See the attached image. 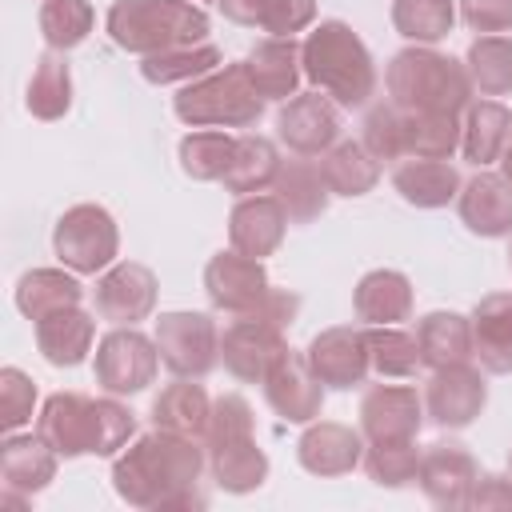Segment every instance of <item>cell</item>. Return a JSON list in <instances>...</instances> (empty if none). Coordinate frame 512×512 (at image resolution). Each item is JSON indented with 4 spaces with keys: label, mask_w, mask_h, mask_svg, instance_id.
I'll return each mask as SVG.
<instances>
[{
    "label": "cell",
    "mask_w": 512,
    "mask_h": 512,
    "mask_svg": "<svg viewBox=\"0 0 512 512\" xmlns=\"http://www.w3.org/2000/svg\"><path fill=\"white\" fill-rule=\"evenodd\" d=\"M456 24L452 0H392V28L412 44H440Z\"/></svg>",
    "instance_id": "obj_39"
},
{
    "label": "cell",
    "mask_w": 512,
    "mask_h": 512,
    "mask_svg": "<svg viewBox=\"0 0 512 512\" xmlns=\"http://www.w3.org/2000/svg\"><path fill=\"white\" fill-rule=\"evenodd\" d=\"M104 28L116 48L152 56L180 44H204L208 12L188 0H116L104 16Z\"/></svg>",
    "instance_id": "obj_5"
},
{
    "label": "cell",
    "mask_w": 512,
    "mask_h": 512,
    "mask_svg": "<svg viewBox=\"0 0 512 512\" xmlns=\"http://www.w3.org/2000/svg\"><path fill=\"white\" fill-rule=\"evenodd\" d=\"M296 460L312 476H344L364 460V432L336 420H312L296 440Z\"/></svg>",
    "instance_id": "obj_20"
},
{
    "label": "cell",
    "mask_w": 512,
    "mask_h": 512,
    "mask_svg": "<svg viewBox=\"0 0 512 512\" xmlns=\"http://www.w3.org/2000/svg\"><path fill=\"white\" fill-rule=\"evenodd\" d=\"M508 480H512V452H508Z\"/></svg>",
    "instance_id": "obj_52"
},
{
    "label": "cell",
    "mask_w": 512,
    "mask_h": 512,
    "mask_svg": "<svg viewBox=\"0 0 512 512\" xmlns=\"http://www.w3.org/2000/svg\"><path fill=\"white\" fill-rule=\"evenodd\" d=\"M208 420H212V400L200 384H192V376H176V384L160 388V396L152 400V424L176 436H208Z\"/></svg>",
    "instance_id": "obj_29"
},
{
    "label": "cell",
    "mask_w": 512,
    "mask_h": 512,
    "mask_svg": "<svg viewBox=\"0 0 512 512\" xmlns=\"http://www.w3.org/2000/svg\"><path fill=\"white\" fill-rule=\"evenodd\" d=\"M288 348L284 340V328L276 324H264L256 316H236L224 336H220V356H224V368L244 380V384H260L264 372L272 368V360Z\"/></svg>",
    "instance_id": "obj_18"
},
{
    "label": "cell",
    "mask_w": 512,
    "mask_h": 512,
    "mask_svg": "<svg viewBox=\"0 0 512 512\" xmlns=\"http://www.w3.org/2000/svg\"><path fill=\"white\" fill-rule=\"evenodd\" d=\"M56 448L36 432V436H20V432H8L4 444H0V480L4 488L12 492H24V496H36L52 484L56 476Z\"/></svg>",
    "instance_id": "obj_24"
},
{
    "label": "cell",
    "mask_w": 512,
    "mask_h": 512,
    "mask_svg": "<svg viewBox=\"0 0 512 512\" xmlns=\"http://www.w3.org/2000/svg\"><path fill=\"white\" fill-rule=\"evenodd\" d=\"M24 104H28V112L36 120H60L72 108V72H68L60 52H44L36 60Z\"/></svg>",
    "instance_id": "obj_38"
},
{
    "label": "cell",
    "mask_w": 512,
    "mask_h": 512,
    "mask_svg": "<svg viewBox=\"0 0 512 512\" xmlns=\"http://www.w3.org/2000/svg\"><path fill=\"white\" fill-rule=\"evenodd\" d=\"M368 332V352H372V368L388 380H408L420 368V344L416 332H404L396 324H364Z\"/></svg>",
    "instance_id": "obj_41"
},
{
    "label": "cell",
    "mask_w": 512,
    "mask_h": 512,
    "mask_svg": "<svg viewBox=\"0 0 512 512\" xmlns=\"http://www.w3.org/2000/svg\"><path fill=\"white\" fill-rule=\"evenodd\" d=\"M224 16L272 36H296L316 20V0H220Z\"/></svg>",
    "instance_id": "obj_36"
},
{
    "label": "cell",
    "mask_w": 512,
    "mask_h": 512,
    "mask_svg": "<svg viewBox=\"0 0 512 512\" xmlns=\"http://www.w3.org/2000/svg\"><path fill=\"white\" fill-rule=\"evenodd\" d=\"M272 196L284 204V212H288L292 224H308V220L324 216L332 188H328L320 164H312L308 156H296V160H284L280 164L276 184H272Z\"/></svg>",
    "instance_id": "obj_28"
},
{
    "label": "cell",
    "mask_w": 512,
    "mask_h": 512,
    "mask_svg": "<svg viewBox=\"0 0 512 512\" xmlns=\"http://www.w3.org/2000/svg\"><path fill=\"white\" fill-rule=\"evenodd\" d=\"M288 232V212L276 196H240L228 216V240L244 256H272Z\"/></svg>",
    "instance_id": "obj_21"
},
{
    "label": "cell",
    "mask_w": 512,
    "mask_h": 512,
    "mask_svg": "<svg viewBox=\"0 0 512 512\" xmlns=\"http://www.w3.org/2000/svg\"><path fill=\"white\" fill-rule=\"evenodd\" d=\"M364 468L380 488H404L420 472V448L416 440H372L364 448Z\"/></svg>",
    "instance_id": "obj_45"
},
{
    "label": "cell",
    "mask_w": 512,
    "mask_h": 512,
    "mask_svg": "<svg viewBox=\"0 0 512 512\" xmlns=\"http://www.w3.org/2000/svg\"><path fill=\"white\" fill-rule=\"evenodd\" d=\"M468 508L476 512H512V480L508 476H480L472 488Z\"/></svg>",
    "instance_id": "obj_49"
},
{
    "label": "cell",
    "mask_w": 512,
    "mask_h": 512,
    "mask_svg": "<svg viewBox=\"0 0 512 512\" xmlns=\"http://www.w3.org/2000/svg\"><path fill=\"white\" fill-rule=\"evenodd\" d=\"M424 400L408 384H376L360 400V432L364 440H416Z\"/></svg>",
    "instance_id": "obj_19"
},
{
    "label": "cell",
    "mask_w": 512,
    "mask_h": 512,
    "mask_svg": "<svg viewBox=\"0 0 512 512\" xmlns=\"http://www.w3.org/2000/svg\"><path fill=\"white\" fill-rule=\"evenodd\" d=\"M280 152L268 136H236V148H232V164L224 172V188L232 196H256L264 188L276 184V172H280Z\"/></svg>",
    "instance_id": "obj_34"
},
{
    "label": "cell",
    "mask_w": 512,
    "mask_h": 512,
    "mask_svg": "<svg viewBox=\"0 0 512 512\" xmlns=\"http://www.w3.org/2000/svg\"><path fill=\"white\" fill-rule=\"evenodd\" d=\"M36 432L56 448V456H116L128 448L136 432V416L104 396L92 400L84 392H52L36 416Z\"/></svg>",
    "instance_id": "obj_2"
},
{
    "label": "cell",
    "mask_w": 512,
    "mask_h": 512,
    "mask_svg": "<svg viewBox=\"0 0 512 512\" xmlns=\"http://www.w3.org/2000/svg\"><path fill=\"white\" fill-rule=\"evenodd\" d=\"M352 308L364 324H400L412 316V280L396 268H372L360 276Z\"/></svg>",
    "instance_id": "obj_27"
},
{
    "label": "cell",
    "mask_w": 512,
    "mask_h": 512,
    "mask_svg": "<svg viewBox=\"0 0 512 512\" xmlns=\"http://www.w3.org/2000/svg\"><path fill=\"white\" fill-rule=\"evenodd\" d=\"M500 176L512 184V132H508V144H504V152H500Z\"/></svg>",
    "instance_id": "obj_51"
},
{
    "label": "cell",
    "mask_w": 512,
    "mask_h": 512,
    "mask_svg": "<svg viewBox=\"0 0 512 512\" xmlns=\"http://www.w3.org/2000/svg\"><path fill=\"white\" fill-rule=\"evenodd\" d=\"M296 312H300V296L280 292V288H268V296H264L252 312H244V316H256V320L276 324V328H288V324L296 320Z\"/></svg>",
    "instance_id": "obj_50"
},
{
    "label": "cell",
    "mask_w": 512,
    "mask_h": 512,
    "mask_svg": "<svg viewBox=\"0 0 512 512\" xmlns=\"http://www.w3.org/2000/svg\"><path fill=\"white\" fill-rule=\"evenodd\" d=\"M244 68H248V76L264 100H292L300 88V76H304L300 44L292 36H268L248 52Z\"/></svg>",
    "instance_id": "obj_26"
},
{
    "label": "cell",
    "mask_w": 512,
    "mask_h": 512,
    "mask_svg": "<svg viewBox=\"0 0 512 512\" xmlns=\"http://www.w3.org/2000/svg\"><path fill=\"white\" fill-rule=\"evenodd\" d=\"M156 308V272L136 260H116L96 280V312L108 324H140Z\"/></svg>",
    "instance_id": "obj_16"
},
{
    "label": "cell",
    "mask_w": 512,
    "mask_h": 512,
    "mask_svg": "<svg viewBox=\"0 0 512 512\" xmlns=\"http://www.w3.org/2000/svg\"><path fill=\"white\" fill-rule=\"evenodd\" d=\"M472 356L492 376H512V292L480 296L472 308Z\"/></svg>",
    "instance_id": "obj_22"
},
{
    "label": "cell",
    "mask_w": 512,
    "mask_h": 512,
    "mask_svg": "<svg viewBox=\"0 0 512 512\" xmlns=\"http://www.w3.org/2000/svg\"><path fill=\"white\" fill-rule=\"evenodd\" d=\"M508 268H512V248H508Z\"/></svg>",
    "instance_id": "obj_53"
},
{
    "label": "cell",
    "mask_w": 512,
    "mask_h": 512,
    "mask_svg": "<svg viewBox=\"0 0 512 512\" xmlns=\"http://www.w3.org/2000/svg\"><path fill=\"white\" fill-rule=\"evenodd\" d=\"M96 340V320L76 304V308H60L44 320H36V348L52 368H76L88 360Z\"/></svg>",
    "instance_id": "obj_25"
},
{
    "label": "cell",
    "mask_w": 512,
    "mask_h": 512,
    "mask_svg": "<svg viewBox=\"0 0 512 512\" xmlns=\"http://www.w3.org/2000/svg\"><path fill=\"white\" fill-rule=\"evenodd\" d=\"M276 136L296 156H324L340 140L336 100H328L324 92H296L276 116Z\"/></svg>",
    "instance_id": "obj_13"
},
{
    "label": "cell",
    "mask_w": 512,
    "mask_h": 512,
    "mask_svg": "<svg viewBox=\"0 0 512 512\" xmlns=\"http://www.w3.org/2000/svg\"><path fill=\"white\" fill-rule=\"evenodd\" d=\"M96 12L88 0H44L40 8V36L52 52H68L88 40Z\"/></svg>",
    "instance_id": "obj_44"
},
{
    "label": "cell",
    "mask_w": 512,
    "mask_h": 512,
    "mask_svg": "<svg viewBox=\"0 0 512 512\" xmlns=\"http://www.w3.org/2000/svg\"><path fill=\"white\" fill-rule=\"evenodd\" d=\"M32 408H36V384L32 376H24L20 368H0V428L4 432H16L32 420Z\"/></svg>",
    "instance_id": "obj_47"
},
{
    "label": "cell",
    "mask_w": 512,
    "mask_h": 512,
    "mask_svg": "<svg viewBox=\"0 0 512 512\" xmlns=\"http://www.w3.org/2000/svg\"><path fill=\"white\" fill-rule=\"evenodd\" d=\"M512 132V112L500 100H472L464 108V124H460V152L468 164L484 168L492 160H500L504 144Z\"/></svg>",
    "instance_id": "obj_31"
},
{
    "label": "cell",
    "mask_w": 512,
    "mask_h": 512,
    "mask_svg": "<svg viewBox=\"0 0 512 512\" xmlns=\"http://www.w3.org/2000/svg\"><path fill=\"white\" fill-rule=\"evenodd\" d=\"M404 148H408V156L448 160L460 148V116H452V112H404Z\"/></svg>",
    "instance_id": "obj_40"
},
{
    "label": "cell",
    "mask_w": 512,
    "mask_h": 512,
    "mask_svg": "<svg viewBox=\"0 0 512 512\" xmlns=\"http://www.w3.org/2000/svg\"><path fill=\"white\" fill-rule=\"evenodd\" d=\"M320 172L332 188V196H364L380 180V160L360 144V140H336L320 156Z\"/></svg>",
    "instance_id": "obj_35"
},
{
    "label": "cell",
    "mask_w": 512,
    "mask_h": 512,
    "mask_svg": "<svg viewBox=\"0 0 512 512\" xmlns=\"http://www.w3.org/2000/svg\"><path fill=\"white\" fill-rule=\"evenodd\" d=\"M160 348L136 324H116L96 344V384L108 396H136L156 380Z\"/></svg>",
    "instance_id": "obj_10"
},
{
    "label": "cell",
    "mask_w": 512,
    "mask_h": 512,
    "mask_svg": "<svg viewBox=\"0 0 512 512\" xmlns=\"http://www.w3.org/2000/svg\"><path fill=\"white\" fill-rule=\"evenodd\" d=\"M204 440H208V468L216 488L244 496L268 480V456L256 444L252 408L240 392H224L212 400V420Z\"/></svg>",
    "instance_id": "obj_6"
},
{
    "label": "cell",
    "mask_w": 512,
    "mask_h": 512,
    "mask_svg": "<svg viewBox=\"0 0 512 512\" xmlns=\"http://www.w3.org/2000/svg\"><path fill=\"white\" fill-rule=\"evenodd\" d=\"M460 220L468 232L496 240V236H512V184L496 172H476L464 188H460Z\"/></svg>",
    "instance_id": "obj_23"
},
{
    "label": "cell",
    "mask_w": 512,
    "mask_h": 512,
    "mask_svg": "<svg viewBox=\"0 0 512 512\" xmlns=\"http://www.w3.org/2000/svg\"><path fill=\"white\" fill-rule=\"evenodd\" d=\"M484 404H488V384L472 364L436 368L424 388V408L440 428H468L484 412Z\"/></svg>",
    "instance_id": "obj_17"
},
{
    "label": "cell",
    "mask_w": 512,
    "mask_h": 512,
    "mask_svg": "<svg viewBox=\"0 0 512 512\" xmlns=\"http://www.w3.org/2000/svg\"><path fill=\"white\" fill-rule=\"evenodd\" d=\"M204 4H220V0H204Z\"/></svg>",
    "instance_id": "obj_54"
},
{
    "label": "cell",
    "mask_w": 512,
    "mask_h": 512,
    "mask_svg": "<svg viewBox=\"0 0 512 512\" xmlns=\"http://www.w3.org/2000/svg\"><path fill=\"white\" fill-rule=\"evenodd\" d=\"M52 252L76 276H96V272L116 264L120 228H116L108 208H100V204H72L56 220V228H52Z\"/></svg>",
    "instance_id": "obj_8"
},
{
    "label": "cell",
    "mask_w": 512,
    "mask_h": 512,
    "mask_svg": "<svg viewBox=\"0 0 512 512\" xmlns=\"http://www.w3.org/2000/svg\"><path fill=\"white\" fill-rule=\"evenodd\" d=\"M220 48L216 44H180V48H164L140 60V76L148 84H192L208 72L220 68Z\"/></svg>",
    "instance_id": "obj_37"
},
{
    "label": "cell",
    "mask_w": 512,
    "mask_h": 512,
    "mask_svg": "<svg viewBox=\"0 0 512 512\" xmlns=\"http://www.w3.org/2000/svg\"><path fill=\"white\" fill-rule=\"evenodd\" d=\"M172 112L188 128H248L260 120L264 96L256 92L240 60V64H220L216 72L184 84L172 96Z\"/></svg>",
    "instance_id": "obj_7"
},
{
    "label": "cell",
    "mask_w": 512,
    "mask_h": 512,
    "mask_svg": "<svg viewBox=\"0 0 512 512\" xmlns=\"http://www.w3.org/2000/svg\"><path fill=\"white\" fill-rule=\"evenodd\" d=\"M208 456L192 436L152 428L112 460V488L128 508H204L196 492Z\"/></svg>",
    "instance_id": "obj_1"
},
{
    "label": "cell",
    "mask_w": 512,
    "mask_h": 512,
    "mask_svg": "<svg viewBox=\"0 0 512 512\" xmlns=\"http://www.w3.org/2000/svg\"><path fill=\"white\" fill-rule=\"evenodd\" d=\"M420 364L424 368H452L472 360V320L460 312H428L416 324Z\"/></svg>",
    "instance_id": "obj_30"
},
{
    "label": "cell",
    "mask_w": 512,
    "mask_h": 512,
    "mask_svg": "<svg viewBox=\"0 0 512 512\" xmlns=\"http://www.w3.org/2000/svg\"><path fill=\"white\" fill-rule=\"evenodd\" d=\"M260 388H264L268 408L280 420H288V424H312L320 416V408H324V384H320V376L312 372L308 356L304 352H292V348H284L272 360V368L264 372Z\"/></svg>",
    "instance_id": "obj_11"
},
{
    "label": "cell",
    "mask_w": 512,
    "mask_h": 512,
    "mask_svg": "<svg viewBox=\"0 0 512 512\" xmlns=\"http://www.w3.org/2000/svg\"><path fill=\"white\" fill-rule=\"evenodd\" d=\"M464 68L472 76V88L480 96H504L512 92V40L508 36H480L468 44Z\"/></svg>",
    "instance_id": "obj_42"
},
{
    "label": "cell",
    "mask_w": 512,
    "mask_h": 512,
    "mask_svg": "<svg viewBox=\"0 0 512 512\" xmlns=\"http://www.w3.org/2000/svg\"><path fill=\"white\" fill-rule=\"evenodd\" d=\"M268 288H272V280H268L264 260L244 256L236 248L232 252H216L204 264V292H208L212 308H220V312L244 316L268 296Z\"/></svg>",
    "instance_id": "obj_12"
},
{
    "label": "cell",
    "mask_w": 512,
    "mask_h": 512,
    "mask_svg": "<svg viewBox=\"0 0 512 512\" xmlns=\"http://www.w3.org/2000/svg\"><path fill=\"white\" fill-rule=\"evenodd\" d=\"M152 340L160 348V364L172 376L200 380L220 360V332L208 312H160Z\"/></svg>",
    "instance_id": "obj_9"
},
{
    "label": "cell",
    "mask_w": 512,
    "mask_h": 512,
    "mask_svg": "<svg viewBox=\"0 0 512 512\" xmlns=\"http://www.w3.org/2000/svg\"><path fill=\"white\" fill-rule=\"evenodd\" d=\"M304 356H308V364L324 388H356V384H364V376L372 368L368 332L352 328V324H336V328L316 332Z\"/></svg>",
    "instance_id": "obj_14"
},
{
    "label": "cell",
    "mask_w": 512,
    "mask_h": 512,
    "mask_svg": "<svg viewBox=\"0 0 512 512\" xmlns=\"http://www.w3.org/2000/svg\"><path fill=\"white\" fill-rule=\"evenodd\" d=\"M360 144L384 164L408 156V148H404V108H396L392 100L388 104H372L368 116H364V140Z\"/></svg>",
    "instance_id": "obj_46"
},
{
    "label": "cell",
    "mask_w": 512,
    "mask_h": 512,
    "mask_svg": "<svg viewBox=\"0 0 512 512\" xmlns=\"http://www.w3.org/2000/svg\"><path fill=\"white\" fill-rule=\"evenodd\" d=\"M232 148H236V136L228 132H216V128L188 132L180 140V168L192 180H224L232 164Z\"/></svg>",
    "instance_id": "obj_43"
},
{
    "label": "cell",
    "mask_w": 512,
    "mask_h": 512,
    "mask_svg": "<svg viewBox=\"0 0 512 512\" xmlns=\"http://www.w3.org/2000/svg\"><path fill=\"white\" fill-rule=\"evenodd\" d=\"M392 188L416 204V208H444L448 200L460 196V172L448 164V160H424V156H412L404 164H396L392 172Z\"/></svg>",
    "instance_id": "obj_32"
},
{
    "label": "cell",
    "mask_w": 512,
    "mask_h": 512,
    "mask_svg": "<svg viewBox=\"0 0 512 512\" xmlns=\"http://www.w3.org/2000/svg\"><path fill=\"white\" fill-rule=\"evenodd\" d=\"M388 96L396 108L404 112H452L460 116L472 104V76L460 60L428 48V44H412L404 52L392 56L388 72H384Z\"/></svg>",
    "instance_id": "obj_4"
},
{
    "label": "cell",
    "mask_w": 512,
    "mask_h": 512,
    "mask_svg": "<svg viewBox=\"0 0 512 512\" xmlns=\"http://www.w3.org/2000/svg\"><path fill=\"white\" fill-rule=\"evenodd\" d=\"M300 68L316 92L340 108H364L376 96V64L344 20H320L300 44Z\"/></svg>",
    "instance_id": "obj_3"
},
{
    "label": "cell",
    "mask_w": 512,
    "mask_h": 512,
    "mask_svg": "<svg viewBox=\"0 0 512 512\" xmlns=\"http://www.w3.org/2000/svg\"><path fill=\"white\" fill-rule=\"evenodd\" d=\"M80 300H84V288H80L72 268L68 272L64 268H32L16 284V308L32 324L52 316V312H60V308H76Z\"/></svg>",
    "instance_id": "obj_33"
},
{
    "label": "cell",
    "mask_w": 512,
    "mask_h": 512,
    "mask_svg": "<svg viewBox=\"0 0 512 512\" xmlns=\"http://www.w3.org/2000/svg\"><path fill=\"white\" fill-rule=\"evenodd\" d=\"M460 20L484 36H500L512 28V0H460Z\"/></svg>",
    "instance_id": "obj_48"
},
{
    "label": "cell",
    "mask_w": 512,
    "mask_h": 512,
    "mask_svg": "<svg viewBox=\"0 0 512 512\" xmlns=\"http://www.w3.org/2000/svg\"><path fill=\"white\" fill-rule=\"evenodd\" d=\"M424 496L436 508H468L472 488L480 480V468L472 460V452L456 440H436L428 452H420V472H416Z\"/></svg>",
    "instance_id": "obj_15"
}]
</instances>
